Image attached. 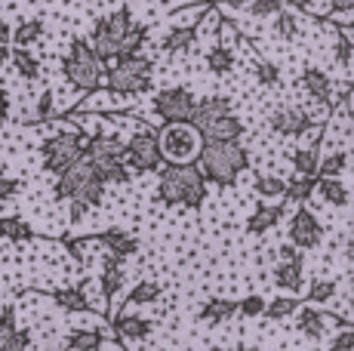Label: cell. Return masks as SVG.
<instances>
[{
	"mask_svg": "<svg viewBox=\"0 0 354 351\" xmlns=\"http://www.w3.org/2000/svg\"><path fill=\"white\" fill-rule=\"evenodd\" d=\"M148 37V25H136L133 10L129 6H120V10L108 12V16H99L93 22V35H90V46L96 50L99 62L111 65L114 59L120 56H136L142 50Z\"/></svg>",
	"mask_w": 354,
	"mask_h": 351,
	"instance_id": "obj_1",
	"label": "cell"
},
{
	"mask_svg": "<svg viewBox=\"0 0 354 351\" xmlns=\"http://www.w3.org/2000/svg\"><path fill=\"white\" fill-rule=\"evenodd\" d=\"M197 170L207 182L213 185L225 188V185H234L237 176L250 167V154L241 142H203L201 148V158H197Z\"/></svg>",
	"mask_w": 354,
	"mask_h": 351,
	"instance_id": "obj_2",
	"label": "cell"
},
{
	"mask_svg": "<svg viewBox=\"0 0 354 351\" xmlns=\"http://www.w3.org/2000/svg\"><path fill=\"white\" fill-rule=\"evenodd\" d=\"M158 198L169 207H197L207 200V179L194 164L185 167H163L158 179Z\"/></svg>",
	"mask_w": 354,
	"mask_h": 351,
	"instance_id": "obj_3",
	"label": "cell"
},
{
	"mask_svg": "<svg viewBox=\"0 0 354 351\" xmlns=\"http://www.w3.org/2000/svg\"><path fill=\"white\" fill-rule=\"evenodd\" d=\"M192 126L201 133L203 142H234L243 133V120L231 111L225 96H207L197 102Z\"/></svg>",
	"mask_w": 354,
	"mask_h": 351,
	"instance_id": "obj_4",
	"label": "cell"
},
{
	"mask_svg": "<svg viewBox=\"0 0 354 351\" xmlns=\"http://www.w3.org/2000/svg\"><path fill=\"white\" fill-rule=\"evenodd\" d=\"M151 80H154V62L148 56H142V53H136V56H120L105 68L108 93L120 96V99L145 96V93L151 90Z\"/></svg>",
	"mask_w": 354,
	"mask_h": 351,
	"instance_id": "obj_5",
	"label": "cell"
},
{
	"mask_svg": "<svg viewBox=\"0 0 354 351\" xmlns=\"http://www.w3.org/2000/svg\"><path fill=\"white\" fill-rule=\"evenodd\" d=\"M53 191H56L59 200L84 204L86 210H90V207H102V200H105V182L99 179L93 160L84 158V160H77V164L68 167V170L59 176V182H56Z\"/></svg>",
	"mask_w": 354,
	"mask_h": 351,
	"instance_id": "obj_6",
	"label": "cell"
},
{
	"mask_svg": "<svg viewBox=\"0 0 354 351\" xmlns=\"http://www.w3.org/2000/svg\"><path fill=\"white\" fill-rule=\"evenodd\" d=\"M90 151V133L86 130H62L53 133L40 142V167L53 176H62L68 167H74L77 160L86 158Z\"/></svg>",
	"mask_w": 354,
	"mask_h": 351,
	"instance_id": "obj_7",
	"label": "cell"
},
{
	"mask_svg": "<svg viewBox=\"0 0 354 351\" xmlns=\"http://www.w3.org/2000/svg\"><path fill=\"white\" fill-rule=\"evenodd\" d=\"M62 68H65V77L71 80V86H77L80 93H96L102 80H105V65L99 62L96 50L84 37H71L68 56L62 59Z\"/></svg>",
	"mask_w": 354,
	"mask_h": 351,
	"instance_id": "obj_8",
	"label": "cell"
},
{
	"mask_svg": "<svg viewBox=\"0 0 354 351\" xmlns=\"http://www.w3.org/2000/svg\"><path fill=\"white\" fill-rule=\"evenodd\" d=\"M158 142H160L163 160H167L169 167L197 164V158H201V148H203L201 133H197L192 124H167L158 133Z\"/></svg>",
	"mask_w": 354,
	"mask_h": 351,
	"instance_id": "obj_9",
	"label": "cell"
},
{
	"mask_svg": "<svg viewBox=\"0 0 354 351\" xmlns=\"http://www.w3.org/2000/svg\"><path fill=\"white\" fill-rule=\"evenodd\" d=\"M124 164L129 173H158L163 170V154H160V142L158 133L151 126H142L133 136L127 139V151H124Z\"/></svg>",
	"mask_w": 354,
	"mask_h": 351,
	"instance_id": "obj_10",
	"label": "cell"
},
{
	"mask_svg": "<svg viewBox=\"0 0 354 351\" xmlns=\"http://www.w3.org/2000/svg\"><path fill=\"white\" fill-rule=\"evenodd\" d=\"M151 111L163 120V126L167 124H192V117L197 111V99L188 86H167V90L154 93Z\"/></svg>",
	"mask_w": 354,
	"mask_h": 351,
	"instance_id": "obj_11",
	"label": "cell"
},
{
	"mask_svg": "<svg viewBox=\"0 0 354 351\" xmlns=\"http://www.w3.org/2000/svg\"><path fill=\"white\" fill-rule=\"evenodd\" d=\"M324 240V225L308 207H296L290 216V244L302 253V249H315Z\"/></svg>",
	"mask_w": 354,
	"mask_h": 351,
	"instance_id": "obj_12",
	"label": "cell"
},
{
	"mask_svg": "<svg viewBox=\"0 0 354 351\" xmlns=\"http://www.w3.org/2000/svg\"><path fill=\"white\" fill-rule=\"evenodd\" d=\"M315 120L305 114V108L299 105H283V108H274L268 117V126L277 133V136H305L311 130Z\"/></svg>",
	"mask_w": 354,
	"mask_h": 351,
	"instance_id": "obj_13",
	"label": "cell"
},
{
	"mask_svg": "<svg viewBox=\"0 0 354 351\" xmlns=\"http://www.w3.org/2000/svg\"><path fill=\"white\" fill-rule=\"evenodd\" d=\"M330 321H336V323H342V327H348V323H345L339 314L321 312V308H315V305H299V312H296V330H299L302 336H308V339H324L326 323H330Z\"/></svg>",
	"mask_w": 354,
	"mask_h": 351,
	"instance_id": "obj_14",
	"label": "cell"
},
{
	"mask_svg": "<svg viewBox=\"0 0 354 351\" xmlns=\"http://www.w3.org/2000/svg\"><path fill=\"white\" fill-rule=\"evenodd\" d=\"M31 333L16 327V308L6 305L0 312V351H28Z\"/></svg>",
	"mask_w": 354,
	"mask_h": 351,
	"instance_id": "obj_15",
	"label": "cell"
},
{
	"mask_svg": "<svg viewBox=\"0 0 354 351\" xmlns=\"http://www.w3.org/2000/svg\"><path fill=\"white\" fill-rule=\"evenodd\" d=\"M127 151V139L120 133H90V160H124Z\"/></svg>",
	"mask_w": 354,
	"mask_h": 351,
	"instance_id": "obj_16",
	"label": "cell"
},
{
	"mask_svg": "<svg viewBox=\"0 0 354 351\" xmlns=\"http://www.w3.org/2000/svg\"><path fill=\"white\" fill-rule=\"evenodd\" d=\"M111 330H114V336H118L120 342H142V339H148V336H151L154 323L148 321V317H142V314L120 312L111 321Z\"/></svg>",
	"mask_w": 354,
	"mask_h": 351,
	"instance_id": "obj_17",
	"label": "cell"
},
{
	"mask_svg": "<svg viewBox=\"0 0 354 351\" xmlns=\"http://www.w3.org/2000/svg\"><path fill=\"white\" fill-rule=\"evenodd\" d=\"M99 244L108 249V256H114V259H120V262H124L127 256L139 253V240H136L129 231H124V228H108V231H102Z\"/></svg>",
	"mask_w": 354,
	"mask_h": 351,
	"instance_id": "obj_18",
	"label": "cell"
},
{
	"mask_svg": "<svg viewBox=\"0 0 354 351\" xmlns=\"http://www.w3.org/2000/svg\"><path fill=\"white\" fill-rule=\"evenodd\" d=\"M124 265H120V259H114V256H105L102 259V272H99V290H102V299L111 302L114 296L124 290Z\"/></svg>",
	"mask_w": 354,
	"mask_h": 351,
	"instance_id": "obj_19",
	"label": "cell"
},
{
	"mask_svg": "<svg viewBox=\"0 0 354 351\" xmlns=\"http://www.w3.org/2000/svg\"><path fill=\"white\" fill-rule=\"evenodd\" d=\"M302 86H305V93H308L315 102H321L326 111H330V105H333V80L326 77V74L321 68H305L302 71Z\"/></svg>",
	"mask_w": 354,
	"mask_h": 351,
	"instance_id": "obj_20",
	"label": "cell"
},
{
	"mask_svg": "<svg viewBox=\"0 0 354 351\" xmlns=\"http://www.w3.org/2000/svg\"><path fill=\"white\" fill-rule=\"evenodd\" d=\"M281 216H283V204H259L253 210V216L247 219V231L250 234L271 231V228L281 222Z\"/></svg>",
	"mask_w": 354,
	"mask_h": 351,
	"instance_id": "obj_21",
	"label": "cell"
},
{
	"mask_svg": "<svg viewBox=\"0 0 354 351\" xmlns=\"http://www.w3.org/2000/svg\"><path fill=\"white\" fill-rule=\"evenodd\" d=\"M50 299L56 302L62 312H71V314H77V312H90V299H86V290L84 287H62V290H53L50 293Z\"/></svg>",
	"mask_w": 354,
	"mask_h": 351,
	"instance_id": "obj_22",
	"label": "cell"
},
{
	"mask_svg": "<svg viewBox=\"0 0 354 351\" xmlns=\"http://www.w3.org/2000/svg\"><path fill=\"white\" fill-rule=\"evenodd\" d=\"M274 283L281 290H290V293H299L302 290V283H305V268H302V259H296V262H277L274 265Z\"/></svg>",
	"mask_w": 354,
	"mask_h": 351,
	"instance_id": "obj_23",
	"label": "cell"
},
{
	"mask_svg": "<svg viewBox=\"0 0 354 351\" xmlns=\"http://www.w3.org/2000/svg\"><path fill=\"white\" fill-rule=\"evenodd\" d=\"M46 35V22L44 19H22V22L12 28V44H16V50H31V44H37L40 37Z\"/></svg>",
	"mask_w": 354,
	"mask_h": 351,
	"instance_id": "obj_24",
	"label": "cell"
},
{
	"mask_svg": "<svg viewBox=\"0 0 354 351\" xmlns=\"http://www.w3.org/2000/svg\"><path fill=\"white\" fill-rule=\"evenodd\" d=\"M253 191L265 204H283V198H287V179H281V176H259L253 182Z\"/></svg>",
	"mask_w": 354,
	"mask_h": 351,
	"instance_id": "obj_25",
	"label": "cell"
},
{
	"mask_svg": "<svg viewBox=\"0 0 354 351\" xmlns=\"http://www.w3.org/2000/svg\"><path fill=\"white\" fill-rule=\"evenodd\" d=\"M0 238L10 244H28L34 240V228L19 216H0Z\"/></svg>",
	"mask_w": 354,
	"mask_h": 351,
	"instance_id": "obj_26",
	"label": "cell"
},
{
	"mask_svg": "<svg viewBox=\"0 0 354 351\" xmlns=\"http://www.w3.org/2000/svg\"><path fill=\"white\" fill-rule=\"evenodd\" d=\"M237 314V302L234 299H209L207 305L201 308V321L203 323H213V327H219V323L231 321V317Z\"/></svg>",
	"mask_w": 354,
	"mask_h": 351,
	"instance_id": "obj_27",
	"label": "cell"
},
{
	"mask_svg": "<svg viewBox=\"0 0 354 351\" xmlns=\"http://www.w3.org/2000/svg\"><path fill=\"white\" fill-rule=\"evenodd\" d=\"M234 62H237V56H234V50L225 44H216V46H209L207 50V68L216 74V77H225V74L234 71Z\"/></svg>",
	"mask_w": 354,
	"mask_h": 351,
	"instance_id": "obj_28",
	"label": "cell"
},
{
	"mask_svg": "<svg viewBox=\"0 0 354 351\" xmlns=\"http://www.w3.org/2000/svg\"><path fill=\"white\" fill-rule=\"evenodd\" d=\"M315 191L333 207H348V200H351V191H348V185H345L342 179H317Z\"/></svg>",
	"mask_w": 354,
	"mask_h": 351,
	"instance_id": "obj_29",
	"label": "cell"
},
{
	"mask_svg": "<svg viewBox=\"0 0 354 351\" xmlns=\"http://www.w3.org/2000/svg\"><path fill=\"white\" fill-rule=\"evenodd\" d=\"M234 6H241L250 19H274L283 12V0H231Z\"/></svg>",
	"mask_w": 354,
	"mask_h": 351,
	"instance_id": "obj_30",
	"label": "cell"
},
{
	"mask_svg": "<svg viewBox=\"0 0 354 351\" xmlns=\"http://www.w3.org/2000/svg\"><path fill=\"white\" fill-rule=\"evenodd\" d=\"M105 336L99 330H71L65 336V351H99Z\"/></svg>",
	"mask_w": 354,
	"mask_h": 351,
	"instance_id": "obj_31",
	"label": "cell"
},
{
	"mask_svg": "<svg viewBox=\"0 0 354 351\" xmlns=\"http://www.w3.org/2000/svg\"><path fill=\"white\" fill-rule=\"evenodd\" d=\"M93 167H96L99 179L105 182V185H127V182L133 179V173L127 170L124 160H93Z\"/></svg>",
	"mask_w": 354,
	"mask_h": 351,
	"instance_id": "obj_32",
	"label": "cell"
},
{
	"mask_svg": "<svg viewBox=\"0 0 354 351\" xmlns=\"http://www.w3.org/2000/svg\"><path fill=\"white\" fill-rule=\"evenodd\" d=\"M317 164H321V151H317V145H308V148L292 151V170H296V176L317 179Z\"/></svg>",
	"mask_w": 354,
	"mask_h": 351,
	"instance_id": "obj_33",
	"label": "cell"
},
{
	"mask_svg": "<svg viewBox=\"0 0 354 351\" xmlns=\"http://www.w3.org/2000/svg\"><path fill=\"white\" fill-rule=\"evenodd\" d=\"M10 62H12V68H16V74L22 80H37L40 77V59L34 56L31 50H10Z\"/></svg>",
	"mask_w": 354,
	"mask_h": 351,
	"instance_id": "obj_34",
	"label": "cell"
},
{
	"mask_svg": "<svg viewBox=\"0 0 354 351\" xmlns=\"http://www.w3.org/2000/svg\"><path fill=\"white\" fill-rule=\"evenodd\" d=\"M194 40H197V28H176L173 25V28L160 37V50L163 53H185Z\"/></svg>",
	"mask_w": 354,
	"mask_h": 351,
	"instance_id": "obj_35",
	"label": "cell"
},
{
	"mask_svg": "<svg viewBox=\"0 0 354 351\" xmlns=\"http://www.w3.org/2000/svg\"><path fill=\"white\" fill-rule=\"evenodd\" d=\"M315 182L317 179H305V176H292V179L287 182V198H283V207L287 204H296L302 207L305 200L315 194Z\"/></svg>",
	"mask_w": 354,
	"mask_h": 351,
	"instance_id": "obj_36",
	"label": "cell"
},
{
	"mask_svg": "<svg viewBox=\"0 0 354 351\" xmlns=\"http://www.w3.org/2000/svg\"><path fill=\"white\" fill-rule=\"evenodd\" d=\"M160 299V283L158 281H139L133 290L127 293V305H151Z\"/></svg>",
	"mask_w": 354,
	"mask_h": 351,
	"instance_id": "obj_37",
	"label": "cell"
},
{
	"mask_svg": "<svg viewBox=\"0 0 354 351\" xmlns=\"http://www.w3.org/2000/svg\"><path fill=\"white\" fill-rule=\"evenodd\" d=\"M348 170V151H333L317 164V179H339Z\"/></svg>",
	"mask_w": 354,
	"mask_h": 351,
	"instance_id": "obj_38",
	"label": "cell"
},
{
	"mask_svg": "<svg viewBox=\"0 0 354 351\" xmlns=\"http://www.w3.org/2000/svg\"><path fill=\"white\" fill-rule=\"evenodd\" d=\"M296 312H299L296 296H277V299H271L268 305H265V317H268V321H283V317H290Z\"/></svg>",
	"mask_w": 354,
	"mask_h": 351,
	"instance_id": "obj_39",
	"label": "cell"
},
{
	"mask_svg": "<svg viewBox=\"0 0 354 351\" xmlns=\"http://www.w3.org/2000/svg\"><path fill=\"white\" fill-rule=\"evenodd\" d=\"M299 31H302V22L292 10H283L281 16H274V35L283 37V40H296Z\"/></svg>",
	"mask_w": 354,
	"mask_h": 351,
	"instance_id": "obj_40",
	"label": "cell"
},
{
	"mask_svg": "<svg viewBox=\"0 0 354 351\" xmlns=\"http://www.w3.org/2000/svg\"><path fill=\"white\" fill-rule=\"evenodd\" d=\"M333 31H336V62L339 65H351V59H354V37L342 28V25H336V22H333Z\"/></svg>",
	"mask_w": 354,
	"mask_h": 351,
	"instance_id": "obj_41",
	"label": "cell"
},
{
	"mask_svg": "<svg viewBox=\"0 0 354 351\" xmlns=\"http://www.w3.org/2000/svg\"><path fill=\"white\" fill-rule=\"evenodd\" d=\"M256 80L262 86H277L281 84V68H277L274 62H268V59H256Z\"/></svg>",
	"mask_w": 354,
	"mask_h": 351,
	"instance_id": "obj_42",
	"label": "cell"
},
{
	"mask_svg": "<svg viewBox=\"0 0 354 351\" xmlns=\"http://www.w3.org/2000/svg\"><path fill=\"white\" fill-rule=\"evenodd\" d=\"M53 114H56V93L44 90L37 96V105H34V120H37V124H46Z\"/></svg>",
	"mask_w": 354,
	"mask_h": 351,
	"instance_id": "obj_43",
	"label": "cell"
},
{
	"mask_svg": "<svg viewBox=\"0 0 354 351\" xmlns=\"http://www.w3.org/2000/svg\"><path fill=\"white\" fill-rule=\"evenodd\" d=\"M336 296V281H315L308 290V305H324Z\"/></svg>",
	"mask_w": 354,
	"mask_h": 351,
	"instance_id": "obj_44",
	"label": "cell"
},
{
	"mask_svg": "<svg viewBox=\"0 0 354 351\" xmlns=\"http://www.w3.org/2000/svg\"><path fill=\"white\" fill-rule=\"evenodd\" d=\"M265 305H268V302H265L259 293H253V296H247V299L237 302V314L241 317H259V314H265Z\"/></svg>",
	"mask_w": 354,
	"mask_h": 351,
	"instance_id": "obj_45",
	"label": "cell"
},
{
	"mask_svg": "<svg viewBox=\"0 0 354 351\" xmlns=\"http://www.w3.org/2000/svg\"><path fill=\"white\" fill-rule=\"evenodd\" d=\"M330 351H354V327H342L330 339Z\"/></svg>",
	"mask_w": 354,
	"mask_h": 351,
	"instance_id": "obj_46",
	"label": "cell"
},
{
	"mask_svg": "<svg viewBox=\"0 0 354 351\" xmlns=\"http://www.w3.org/2000/svg\"><path fill=\"white\" fill-rule=\"evenodd\" d=\"M19 188H22V182H19L16 176H10V173H3V170H0V200H10V198H16V194H19Z\"/></svg>",
	"mask_w": 354,
	"mask_h": 351,
	"instance_id": "obj_47",
	"label": "cell"
},
{
	"mask_svg": "<svg viewBox=\"0 0 354 351\" xmlns=\"http://www.w3.org/2000/svg\"><path fill=\"white\" fill-rule=\"evenodd\" d=\"M292 12H311L317 6V0H283Z\"/></svg>",
	"mask_w": 354,
	"mask_h": 351,
	"instance_id": "obj_48",
	"label": "cell"
},
{
	"mask_svg": "<svg viewBox=\"0 0 354 351\" xmlns=\"http://www.w3.org/2000/svg\"><path fill=\"white\" fill-rule=\"evenodd\" d=\"M6 120H10V93L0 86V126H3Z\"/></svg>",
	"mask_w": 354,
	"mask_h": 351,
	"instance_id": "obj_49",
	"label": "cell"
},
{
	"mask_svg": "<svg viewBox=\"0 0 354 351\" xmlns=\"http://www.w3.org/2000/svg\"><path fill=\"white\" fill-rule=\"evenodd\" d=\"M351 10H354V0H333L330 16H339V12H351Z\"/></svg>",
	"mask_w": 354,
	"mask_h": 351,
	"instance_id": "obj_50",
	"label": "cell"
},
{
	"mask_svg": "<svg viewBox=\"0 0 354 351\" xmlns=\"http://www.w3.org/2000/svg\"><path fill=\"white\" fill-rule=\"evenodd\" d=\"M296 259H302V253H299L292 244H283L281 247V262H296Z\"/></svg>",
	"mask_w": 354,
	"mask_h": 351,
	"instance_id": "obj_51",
	"label": "cell"
},
{
	"mask_svg": "<svg viewBox=\"0 0 354 351\" xmlns=\"http://www.w3.org/2000/svg\"><path fill=\"white\" fill-rule=\"evenodd\" d=\"M0 44H3V46L12 44V28H10V22H6L3 16H0Z\"/></svg>",
	"mask_w": 354,
	"mask_h": 351,
	"instance_id": "obj_52",
	"label": "cell"
},
{
	"mask_svg": "<svg viewBox=\"0 0 354 351\" xmlns=\"http://www.w3.org/2000/svg\"><path fill=\"white\" fill-rule=\"evenodd\" d=\"M65 244H68V253H71L74 259H80V256H84V247H80V244H74V240H65Z\"/></svg>",
	"mask_w": 354,
	"mask_h": 351,
	"instance_id": "obj_53",
	"label": "cell"
},
{
	"mask_svg": "<svg viewBox=\"0 0 354 351\" xmlns=\"http://www.w3.org/2000/svg\"><path fill=\"white\" fill-rule=\"evenodd\" d=\"M84 213H86V207H84V204H71V219H74V222L84 219Z\"/></svg>",
	"mask_w": 354,
	"mask_h": 351,
	"instance_id": "obj_54",
	"label": "cell"
},
{
	"mask_svg": "<svg viewBox=\"0 0 354 351\" xmlns=\"http://www.w3.org/2000/svg\"><path fill=\"white\" fill-rule=\"evenodd\" d=\"M3 62H10V46L0 44V68H3Z\"/></svg>",
	"mask_w": 354,
	"mask_h": 351,
	"instance_id": "obj_55",
	"label": "cell"
},
{
	"mask_svg": "<svg viewBox=\"0 0 354 351\" xmlns=\"http://www.w3.org/2000/svg\"><path fill=\"white\" fill-rule=\"evenodd\" d=\"M345 249H348V256H351V259H354V228H351V231H348V240H345Z\"/></svg>",
	"mask_w": 354,
	"mask_h": 351,
	"instance_id": "obj_56",
	"label": "cell"
},
{
	"mask_svg": "<svg viewBox=\"0 0 354 351\" xmlns=\"http://www.w3.org/2000/svg\"><path fill=\"white\" fill-rule=\"evenodd\" d=\"M213 351H250V348H243V345H237V348H213Z\"/></svg>",
	"mask_w": 354,
	"mask_h": 351,
	"instance_id": "obj_57",
	"label": "cell"
},
{
	"mask_svg": "<svg viewBox=\"0 0 354 351\" xmlns=\"http://www.w3.org/2000/svg\"><path fill=\"white\" fill-rule=\"evenodd\" d=\"M348 305H351V314H354V290H351V299H348Z\"/></svg>",
	"mask_w": 354,
	"mask_h": 351,
	"instance_id": "obj_58",
	"label": "cell"
},
{
	"mask_svg": "<svg viewBox=\"0 0 354 351\" xmlns=\"http://www.w3.org/2000/svg\"><path fill=\"white\" fill-rule=\"evenodd\" d=\"M351 136H354V117H351Z\"/></svg>",
	"mask_w": 354,
	"mask_h": 351,
	"instance_id": "obj_59",
	"label": "cell"
},
{
	"mask_svg": "<svg viewBox=\"0 0 354 351\" xmlns=\"http://www.w3.org/2000/svg\"><path fill=\"white\" fill-rule=\"evenodd\" d=\"M351 28H354V19H351Z\"/></svg>",
	"mask_w": 354,
	"mask_h": 351,
	"instance_id": "obj_60",
	"label": "cell"
}]
</instances>
